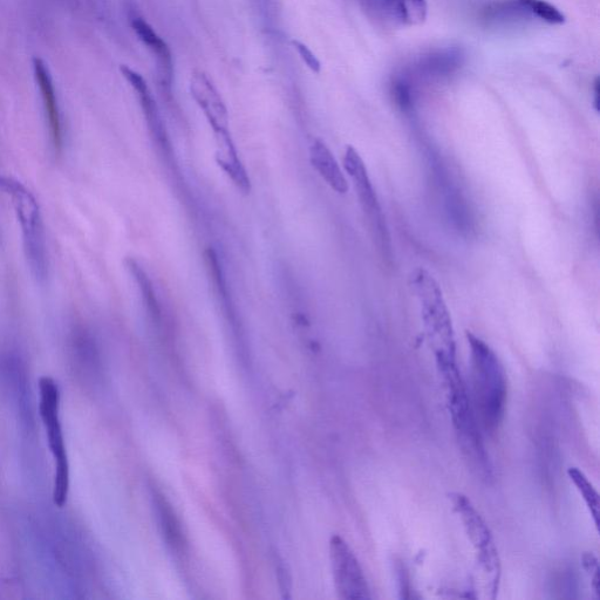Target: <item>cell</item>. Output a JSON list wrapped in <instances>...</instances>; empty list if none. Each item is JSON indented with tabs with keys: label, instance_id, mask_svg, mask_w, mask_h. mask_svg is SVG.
Masks as SVG:
<instances>
[{
	"label": "cell",
	"instance_id": "1",
	"mask_svg": "<svg viewBox=\"0 0 600 600\" xmlns=\"http://www.w3.org/2000/svg\"><path fill=\"white\" fill-rule=\"evenodd\" d=\"M445 388L447 407L463 455L482 480H492L493 466L480 432L458 361L436 364Z\"/></svg>",
	"mask_w": 600,
	"mask_h": 600
},
{
	"label": "cell",
	"instance_id": "2",
	"mask_svg": "<svg viewBox=\"0 0 600 600\" xmlns=\"http://www.w3.org/2000/svg\"><path fill=\"white\" fill-rule=\"evenodd\" d=\"M473 383L481 425L489 434L499 431L508 399L507 374L499 357L486 342L467 332Z\"/></svg>",
	"mask_w": 600,
	"mask_h": 600
},
{
	"label": "cell",
	"instance_id": "3",
	"mask_svg": "<svg viewBox=\"0 0 600 600\" xmlns=\"http://www.w3.org/2000/svg\"><path fill=\"white\" fill-rule=\"evenodd\" d=\"M411 285L436 364L458 361L453 320L440 284L427 270L419 268L412 274Z\"/></svg>",
	"mask_w": 600,
	"mask_h": 600
},
{
	"label": "cell",
	"instance_id": "4",
	"mask_svg": "<svg viewBox=\"0 0 600 600\" xmlns=\"http://www.w3.org/2000/svg\"><path fill=\"white\" fill-rule=\"evenodd\" d=\"M0 192L11 200L17 220L22 228L23 245L27 264L34 278L43 283L49 276V252L42 213L36 197L23 183L8 176H0Z\"/></svg>",
	"mask_w": 600,
	"mask_h": 600
},
{
	"label": "cell",
	"instance_id": "5",
	"mask_svg": "<svg viewBox=\"0 0 600 600\" xmlns=\"http://www.w3.org/2000/svg\"><path fill=\"white\" fill-rule=\"evenodd\" d=\"M40 391V418L46 429L47 442L54 459L53 502L59 508H64L70 493V462L63 426L60 420V390L59 386L50 377L39 380Z\"/></svg>",
	"mask_w": 600,
	"mask_h": 600
},
{
	"label": "cell",
	"instance_id": "6",
	"mask_svg": "<svg viewBox=\"0 0 600 600\" xmlns=\"http://www.w3.org/2000/svg\"><path fill=\"white\" fill-rule=\"evenodd\" d=\"M449 497L465 528L468 540L473 545L476 562L486 577L488 591L492 593L490 597L494 599L499 592L501 559L492 530L466 495L454 493Z\"/></svg>",
	"mask_w": 600,
	"mask_h": 600
},
{
	"label": "cell",
	"instance_id": "7",
	"mask_svg": "<svg viewBox=\"0 0 600 600\" xmlns=\"http://www.w3.org/2000/svg\"><path fill=\"white\" fill-rule=\"evenodd\" d=\"M344 167L351 177L361 207H363L368 221L371 222L375 235L379 238L383 249L388 250L390 248V236H388L383 210H381L378 195L375 193L365 162L356 148L352 146L346 148Z\"/></svg>",
	"mask_w": 600,
	"mask_h": 600
},
{
	"label": "cell",
	"instance_id": "8",
	"mask_svg": "<svg viewBox=\"0 0 600 600\" xmlns=\"http://www.w3.org/2000/svg\"><path fill=\"white\" fill-rule=\"evenodd\" d=\"M330 552L338 597L346 600L370 599L371 592L364 571L349 544L342 537L333 536Z\"/></svg>",
	"mask_w": 600,
	"mask_h": 600
},
{
	"label": "cell",
	"instance_id": "9",
	"mask_svg": "<svg viewBox=\"0 0 600 600\" xmlns=\"http://www.w3.org/2000/svg\"><path fill=\"white\" fill-rule=\"evenodd\" d=\"M367 15L391 29L418 26L427 18L426 0H358Z\"/></svg>",
	"mask_w": 600,
	"mask_h": 600
},
{
	"label": "cell",
	"instance_id": "10",
	"mask_svg": "<svg viewBox=\"0 0 600 600\" xmlns=\"http://www.w3.org/2000/svg\"><path fill=\"white\" fill-rule=\"evenodd\" d=\"M190 92L213 129L214 135L229 133L228 108L206 73L193 74L190 80Z\"/></svg>",
	"mask_w": 600,
	"mask_h": 600
},
{
	"label": "cell",
	"instance_id": "11",
	"mask_svg": "<svg viewBox=\"0 0 600 600\" xmlns=\"http://www.w3.org/2000/svg\"><path fill=\"white\" fill-rule=\"evenodd\" d=\"M129 19H131L132 29L136 36L139 37L142 44L147 47L156 59L160 85L163 92L170 95V93H172L174 79L172 51H170L165 40H163L153 27L150 26L145 19L139 16L138 13H132V15L129 16Z\"/></svg>",
	"mask_w": 600,
	"mask_h": 600
},
{
	"label": "cell",
	"instance_id": "12",
	"mask_svg": "<svg viewBox=\"0 0 600 600\" xmlns=\"http://www.w3.org/2000/svg\"><path fill=\"white\" fill-rule=\"evenodd\" d=\"M33 70L37 84L44 102L46 120L49 122L51 141L56 153H60L64 146V131L61 124V115L58 105L56 88L49 67L40 58L33 59Z\"/></svg>",
	"mask_w": 600,
	"mask_h": 600
},
{
	"label": "cell",
	"instance_id": "13",
	"mask_svg": "<svg viewBox=\"0 0 600 600\" xmlns=\"http://www.w3.org/2000/svg\"><path fill=\"white\" fill-rule=\"evenodd\" d=\"M120 70L128 83L133 87L135 93L138 94L142 112L145 114L150 133H152L156 142H158L163 149L169 148L168 135L161 119L159 107L156 105V101L153 98L152 92L149 90L146 80L143 79L140 73L132 70V68H129L128 66H121Z\"/></svg>",
	"mask_w": 600,
	"mask_h": 600
},
{
	"label": "cell",
	"instance_id": "14",
	"mask_svg": "<svg viewBox=\"0 0 600 600\" xmlns=\"http://www.w3.org/2000/svg\"><path fill=\"white\" fill-rule=\"evenodd\" d=\"M215 160L224 174L229 177L243 194L251 192V180L247 168L241 160L231 133L215 135Z\"/></svg>",
	"mask_w": 600,
	"mask_h": 600
},
{
	"label": "cell",
	"instance_id": "15",
	"mask_svg": "<svg viewBox=\"0 0 600 600\" xmlns=\"http://www.w3.org/2000/svg\"><path fill=\"white\" fill-rule=\"evenodd\" d=\"M310 162L313 168L334 192L344 195L350 186L331 149L322 140H315L310 146Z\"/></svg>",
	"mask_w": 600,
	"mask_h": 600
},
{
	"label": "cell",
	"instance_id": "16",
	"mask_svg": "<svg viewBox=\"0 0 600 600\" xmlns=\"http://www.w3.org/2000/svg\"><path fill=\"white\" fill-rule=\"evenodd\" d=\"M127 268L131 271L135 282L138 283L143 303H145L147 311L154 320H159L161 316L160 304L158 298H156L154 286L152 281L145 270L140 267V264L133 258H129L126 261Z\"/></svg>",
	"mask_w": 600,
	"mask_h": 600
},
{
	"label": "cell",
	"instance_id": "17",
	"mask_svg": "<svg viewBox=\"0 0 600 600\" xmlns=\"http://www.w3.org/2000/svg\"><path fill=\"white\" fill-rule=\"evenodd\" d=\"M156 506L160 515V521L167 541L175 549H181L184 544L181 524L174 513L172 506L162 495H155Z\"/></svg>",
	"mask_w": 600,
	"mask_h": 600
},
{
	"label": "cell",
	"instance_id": "18",
	"mask_svg": "<svg viewBox=\"0 0 600 600\" xmlns=\"http://www.w3.org/2000/svg\"><path fill=\"white\" fill-rule=\"evenodd\" d=\"M568 474L572 483L575 484L578 493L581 494L586 507L589 508L590 514L595 522L596 528L599 527V495L588 477L584 475L578 468H569Z\"/></svg>",
	"mask_w": 600,
	"mask_h": 600
},
{
	"label": "cell",
	"instance_id": "19",
	"mask_svg": "<svg viewBox=\"0 0 600 600\" xmlns=\"http://www.w3.org/2000/svg\"><path fill=\"white\" fill-rule=\"evenodd\" d=\"M533 18L549 24H563L565 17L561 11L545 0H525Z\"/></svg>",
	"mask_w": 600,
	"mask_h": 600
},
{
	"label": "cell",
	"instance_id": "20",
	"mask_svg": "<svg viewBox=\"0 0 600 600\" xmlns=\"http://www.w3.org/2000/svg\"><path fill=\"white\" fill-rule=\"evenodd\" d=\"M292 45L295 47L299 57L302 58L306 66H308L312 72L319 73L322 66H320V61L309 47L298 42V40H292Z\"/></svg>",
	"mask_w": 600,
	"mask_h": 600
},
{
	"label": "cell",
	"instance_id": "21",
	"mask_svg": "<svg viewBox=\"0 0 600 600\" xmlns=\"http://www.w3.org/2000/svg\"><path fill=\"white\" fill-rule=\"evenodd\" d=\"M584 567L589 574H593L592 584L593 589L598 593L599 592V565L598 559L596 556L592 554H586L583 557Z\"/></svg>",
	"mask_w": 600,
	"mask_h": 600
}]
</instances>
